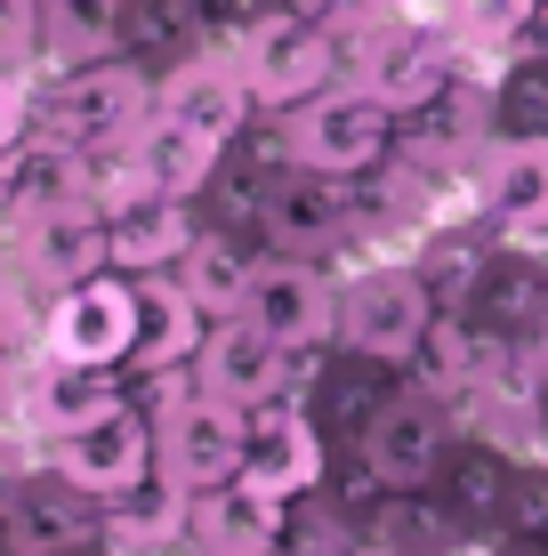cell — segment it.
<instances>
[{
    "instance_id": "cell-25",
    "label": "cell",
    "mask_w": 548,
    "mask_h": 556,
    "mask_svg": "<svg viewBox=\"0 0 548 556\" xmlns=\"http://www.w3.org/2000/svg\"><path fill=\"white\" fill-rule=\"evenodd\" d=\"M129 49V0H49V56L89 65V56Z\"/></svg>"
},
{
    "instance_id": "cell-2",
    "label": "cell",
    "mask_w": 548,
    "mask_h": 556,
    "mask_svg": "<svg viewBox=\"0 0 548 556\" xmlns=\"http://www.w3.org/2000/svg\"><path fill=\"white\" fill-rule=\"evenodd\" d=\"M154 395V435H162V476L178 492H218L242 476V459H251V412H234L226 395L194 388V379H145Z\"/></svg>"
},
{
    "instance_id": "cell-13",
    "label": "cell",
    "mask_w": 548,
    "mask_h": 556,
    "mask_svg": "<svg viewBox=\"0 0 548 556\" xmlns=\"http://www.w3.org/2000/svg\"><path fill=\"white\" fill-rule=\"evenodd\" d=\"M251 113H258V98H251V81H242V65H218V56H186V65H169V81L154 89V122L186 129V138H202L218 153L242 146Z\"/></svg>"
},
{
    "instance_id": "cell-29",
    "label": "cell",
    "mask_w": 548,
    "mask_h": 556,
    "mask_svg": "<svg viewBox=\"0 0 548 556\" xmlns=\"http://www.w3.org/2000/svg\"><path fill=\"white\" fill-rule=\"evenodd\" d=\"M49 49V0H0V73H33Z\"/></svg>"
},
{
    "instance_id": "cell-1",
    "label": "cell",
    "mask_w": 548,
    "mask_h": 556,
    "mask_svg": "<svg viewBox=\"0 0 548 556\" xmlns=\"http://www.w3.org/2000/svg\"><path fill=\"white\" fill-rule=\"evenodd\" d=\"M154 122V81H145L138 56H89V65H65L56 81L33 98V138L73 146V153H105L129 146Z\"/></svg>"
},
{
    "instance_id": "cell-21",
    "label": "cell",
    "mask_w": 548,
    "mask_h": 556,
    "mask_svg": "<svg viewBox=\"0 0 548 556\" xmlns=\"http://www.w3.org/2000/svg\"><path fill=\"white\" fill-rule=\"evenodd\" d=\"M25 266L41 282H56V291H73V282L105 275L113 266V226L98 202H65L49 210V218H25Z\"/></svg>"
},
{
    "instance_id": "cell-4",
    "label": "cell",
    "mask_w": 548,
    "mask_h": 556,
    "mask_svg": "<svg viewBox=\"0 0 548 556\" xmlns=\"http://www.w3.org/2000/svg\"><path fill=\"white\" fill-rule=\"evenodd\" d=\"M436 315L444 306L411 258H380L364 275H339V348H355V355H380V363L411 371V355H420Z\"/></svg>"
},
{
    "instance_id": "cell-27",
    "label": "cell",
    "mask_w": 548,
    "mask_h": 556,
    "mask_svg": "<svg viewBox=\"0 0 548 556\" xmlns=\"http://www.w3.org/2000/svg\"><path fill=\"white\" fill-rule=\"evenodd\" d=\"M355 541H364V525H355L331 492H307V501H291V525H282L275 556H347Z\"/></svg>"
},
{
    "instance_id": "cell-16",
    "label": "cell",
    "mask_w": 548,
    "mask_h": 556,
    "mask_svg": "<svg viewBox=\"0 0 548 556\" xmlns=\"http://www.w3.org/2000/svg\"><path fill=\"white\" fill-rule=\"evenodd\" d=\"M476 194L500 242H548V138H493Z\"/></svg>"
},
{
    "instance_id": "cell-15",
    "label": "cell",
    "mask_w": 548,
    "mask_h": 556,
    "mask_svg": "<svg viewBox=\"0 0 548 556\" xmlns=\"http://www.w3.org/2000/svg\"><path fill=\"white\" fill-rule=\"evenodd\" d=\"M282 525H291V501L258 484H218V492H186V548L202 556H275Z\"/></svg>"
},
{
    "instance_id": "cell-7",
    "label": "cell",
    "mask_w": 548,
    "mask_h": 556,
    "mask_svg": "<svg viewBox=\"0 0 548 556\" xmlns=\"http://www.w3.org/2000/svg\"><path fill=\"white\" fill-rule=\"evenodd\" d=\"M138 323H145L138 275L105 266V275H89V282H73V291L49 299V315H41V355L129 371V355H138Z\"/></svg>"
},
{
    "instance_id": "cell-3",
    "label": "cell",
    "mask_w": 548,
    "mask_h": 556,
    "mask_svg": "<svg viewBox=\"0 0 548 556\" xmlns=\"http://www.w3.org/2000/svg\"><path fill=\"white\" fill-rule=\"evenodd\" d=\"M275 122H282V138H291V162L331 169V178H371V169H387L395 146H404V113L364 81H339L323 98H307L298 113H275Z\"/></svg>"
},
{
    "instance_id": "cell-17",
    "label": "cell",
    "mask_w": 548,
    "mask_h": 556,
    "mask_svg": "<svg viewBox=\"0 0 548 556\" xmlns=\"http://www.w3.org/2000/svg\"><path fill=\"white\" fill-rule=\"evenodd\" d=\"M404 379H411L404 363H380V355L331 348L323 379H315V395H307V412H315V428H323L339 452H355V444H364V428L387 412V395L404 388Z\"/></svg>"
},
{
    "instance_id": "cell-12",
    "label": "cell",
    "mask_w": 548,
    "mask_h": 556,
    "mask_svg": "<svg viewBox=\"0 0 548 556\" xmlns=\"http://www.w3.org/2000/svg\"><path fill=\"white\" fill-rule=\"evenodd\" d=\"M331 459H339V444L315 428V412L298 404V395L251 412V459H242V484L275 492V501H307V492H323Z\"/></svg>"
},
{
    "instance_id": "cell-23",
    "label": "cell",
    "mask_w": 548,
    "mask_h": 556,
    "mask_svg": "<svg viewBox=\"0 0 548 556\" xmlns=\"http://www.w3.org/2000/svg\"><path fill=\"white\" fill-rule=\"evenodd\" d=\"M500 242L484 235V226H460V218H436L420 235V275H428V291H436V306H468L476 299V282H484V266H493Z\"/></svg>"
},
{
    "instance_id": "cell-19",
    "label": "cell",
    "mask_w": 548,
    "mask_h": 556,
    "mask_svg": "<svg viewBox=\"0 0 548 556\" xmlns=\"http://www.w3.org/2000/svg\"><path fill=\"white\" fill-rule=\"evenodd\" d=\"M113 404H129V371H105V363H65V355H41V371L25 379V419L49 435H73L89 419H105Z\"/></svg>"
},
{
    "instance_id": "cell-10",
    "label": "cell",
    "mask_w": 548,
    "mask_h": 556,
    "mask_svg": "<svg viewBox=\"0 0 548 556\" xmlns=\"http://www.w3.org/2000/svg\"><path fill=\"white\" fill-rule=\"evenodd\" d=\"M242 315L258 323L282 348H339V275L331 258H258V282H251V306Z\"/></svg>"
},
{
    "instance_id": "cell-9",
    "label": "cell",
    "mask_w": 548,
    "mask_h": 556,
    "mask_svg": "<svg viewBox=\"0 0 548 556\" xmlns=\"http://www.w3.org/2000/svg\"><path fill=\"white\" fill-rule=\"evenodd\" d=\"M451 444H460V412H451L436 388L404 379V388L387 395V412L364 428V444H355V452L380 468V484H387V492H428Z\"/></svg>"
},
{
    "instance_id": "cell-5",
    "label": "cell",
    "mask_w": 548,
    "mask_h": 556,
    "mask_svg": "<svg viewBox=\"0 0 548 556\" xmlns=\"http://www.w3.org/2000/svg\"><path fill=\"white\" fill-rule=\"evenodd\" d=\"M242 81H251L258 113H298L307 98H323V89L347 81V49H339L331 25L282 9V16L242 33Z\"/></svg>"
},
{
    "instance_id": "cell-11",
    "label": "cell",
    "mask_w": 548,
    "mask_h": 556,
    "mask_svg": "<svg viewBox=\"0 0 548 556\" xmlns=\"http://www.w3.org/2000/svg\"><path fill=\"white\" fill-rule=\"evenodd\" d=\"M56 468L73 476V484H89L98 501H122V492H138L145 476L162 468V435H154V412L129 395V404H113L105 419H89V428L56 435Z\"/></svg>"
},
{
    "instance_id": "cell-28",
    "label": "cell",
    "mask_w": 548,
    "mask_h": 556,
    "mask_svg": "<svg viewBox=\"0 0 548 556\" xmlns=\"http://www.w3.org/2000/svg\"><path fill=\"white\" fill-rule=\"evenodd\" d=\"M533 16H540V0H451L444 25L460 33L468 49H508L517 56V41L533 33Z\"/></svg>"
},
{
    "instance_id": "cell-22",
    "label": "cell",
    "mask_w": 548,
    "mask_h": 556,
    "mask_svg": "<svg viewBox=\"0 0 548 556\" xmlns=\"http://www.w3.org/2000/svg\"><path fill=\"white\" fill-rule=\"evenodd\" d=\"M364 541L387 548V556H476V541L460 532V516L436 501V484L428 492H387V501L364 516Z\"/></svg>"
},
{
    "instance_id": "cell-6",
    "label": "cell",
    "mask_w": 548,
    "mask_h": 556,
    "mask_svg": "<svg viewBox=\"0 0 548 556\" xmlns=\"http://www.w3.org/2000/svg\"><path fill=\"white\" fill-rule=\"evenodd\" d=\"M364 218L371 210L355 194V178H331V169H307V162H291L258 194V235H267V251H291V258H339L364 235Z\"/></svg>"
},
{
    "instance_id": "cell-32",
    "label": "cell",
    "mask_w": 548,
    "mask_h": 556,
    "mask_svg": "<svg viewBox=\"0 0 548 556\" xmlns=\"http://www.w3.org/2000/svg\"><path fill=\"white\" fill-rule=\"evenodd\" d=\"M169 556H202V548H169Z\"/></svg>"
},
{
    "instance_id": "cell-30",
    "label": "cell",
    "mask_w": 548,
    "mask_h": 556,
    "mask_svg": "<svg viewBox=\"0 0 548 556\" xmlns=\"http://www.w3.org/2000/svg\"><path fill=\"white\" fill-rule=\"evenodd\" d=\"M533 419H540V444H548V363H540V379H533Z\"/></svg>"
},
{
    "instance_id": "cell-18",
    "label": "cell",
    "mask_w": 548,
    "mask_h": 556,
    "mask_svg": "<svg viewBox=\"0 0 548 556\" xmlns=\"http://www.w3.org/2000/svg\"><path fill=\"white\" fill-rule=\"evenodd\" d=\"M138 299H145V323H138V355H129V379H178L194 371L202 339H211V315L194 306L178 275H138Z\"/></svg>"
},
{
    "instance_id": "cell-31",
    "label": "cell",
    "mask_w": 548,
    "mask_h": 556,
    "mask_svg": "<svg viewBox=\"0 0 548 556\" xmlns=\"http://www.w3.org/2000/svg\"><path fill=\"white\" fill-rule=\"evenodd\" d=\"M347 556H387V548H371V541H355V548H347Z\"/></svg>"
},
{
    "instance_id": "cell-8",
    "label": "cell",
    "mask_w": 548,
    "mask_h": 556,
    "mask_svg": "<svg viewBox=\"0 0 548 556\" xmlns=\"http://www.w3.org/2000/svg\"><path fill=\"white\" fill-rule=\"evenodd\" d=\"M0 541H9V556H98L105 548V501L49 459V468L16 476L0 492Z\"/></svg>"
},
{
    "instance_id": "cell-26",
    "label": "cell",
    "mask_w": 548,
    "mask_h": 556,
    "mask_svg": "<svg viewBox=\"0 0 548 556\" xmlns=\"http://www.w3.org/2000/svg\"><path fill=\"white\" fill-rule=\"evenodd\" d=\"M493 122L500 138H548V56H508L493 81Z\"/></svg>"
},
{
    "instance_id": "cell-20",
    "label": "cell",
    "mask_w": 548,
    "mask_h": 556,
    "mask_svg": "<svg viewBox=\"0 0 548 556\" xmlns=\"http://www.w3.org/2000/svg\"><path fill=\"white\" fill-rule=\"evenodd\" d=\"M113 226V266L122 275H178V258L194 251V194H138L122 210H105Z\"/></svg>"
},
{
    "instance_id": "cell-14",
    "label": "cell",
    "mask_w": 548,
    "mask_h": 556,
    "mask_svg": "<svg viewBox=\"0 0 548 556\" xmlns=\"http://www.w3.org/2000/svg\"><path fill=\"white\" fill-rule=\"evenodd\" d=\"M436 501L460 516V532L476 548L500 541V532H508V501H517V452L460 428V444H451L444 468H436Z\"/></svg>"
},
{
    "instance_id": "cell-24",
    "label": "cell",
    "mask_w": 548,
    "mask_h": 556,
    "mask_svg": "<svg viewBox=\"0 0 548 556\" xmlns=\"http://www.w3.org/2000/svg\"><path fill=\"white\" fill-rule=\"evenodd\" d=\"M178 282L194 291V306H202L211 323H226V315H242V306H251L258 258L242 251L234 235H194V251L178 258Z\"/></svg>"
}]
</instances>
